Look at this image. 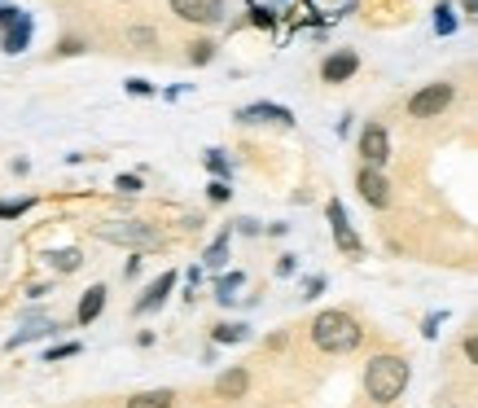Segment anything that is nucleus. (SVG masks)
I'll return each instance as SVG.
<instances>
[{
    "label": "nucleus",
    "mask_w": 478,
    "mask_h": 408,
    "mask_svg": "<svg viewBox=\"0 0 478 408\" xmlns=\"http://www.w3.org/2000/svg\"><path fill=\"white\" fill-rule=\"evenodd\" d=\"M206 198H211V203L220 206V203H228V198H233V189H228V180H211V184H206Z\"/></svg>",
    "instance_id": "a878e982"
},
{
    "label": "nucleus",
    "mask_w": 478,
    "mask_h": 408,
    "mask_svg": "<svg viewBox=\"0 0 478 408\" xmlns=\"http://www.w3.org/2000/svg\"><path fill=\"white\" fill-rule=\"evenodd\" d=\"M430 26H434V35H456V14H453V5H448V0H439V5H434Z\"/></svg>",
    "instance_id": "f3484780"
},
{
    "label": "nucleus",
    "mask_w": 478,
    "mask_h": 408,
    "mask_svg": "<svg viewBox=\"0 0 478 408\" xmlns=\"http://www.w3.org/2000/svg\"><path fill=\"white\" fill-rule=\"evenodd\" d=\"M49 268H57V273H75L79 264H84V255H79L75 246H66V251H49Z\"/></svg>",
    "instance_id": "a211bd4d"
},
{
    "label": "nucleus",
    "mask_w": 478,
    "mask_h": 408,
    "mask_svg": "<svg viewBox=\"0 0 478 408\" xmlns=\"http://www.w3.org/2000/svg\"><path fill=\"white\" fill-rule=\"evenodd\" d=\"M206 172H211L215 180H228V172H233V167H228L224 150H206Z\"/></svg>",
    "instance_id": "4be33fe9"
},
{
    "label": "nucleus",
    "mask_w": 478,
    "mask_h": 408,
    "mask_svg": "<svg viewBox=\"0 0 478 408\" xmlns=\"http://www.w3.org/2000/svg\"><path fill=\"white\" fill-rule=\"evenodd\" d=\"M176 404V391L172 386H158V391H141V395H132L127 408H172Z\"/></svg>",
    "instance_id": "2eb2a0df"
},
{
    "label": "nucleus",
    "mask_w": 478,
    "mask_h": 408,
    "mask_svg": "<svg viewBox=\"0 0 478 408\" xmlns=\"http://www.w3.org/2000/svg\"><path fill=\"white\" fill-rule=\"evenodd\" d=\"M211 338H215V343H246V338H251V325H215Z\"/></svg>",
    "instance_id": "6ab92c4d"
},
{
    "label": "nucleus",
    "mask_w": 478,
    "mask_h": 408,
    "mask_svg": "<svg viewBox=\"0 0 478 408\" xmlns=\"http://www.w3.org/2000/svg\"><path fill=\"white\" fill-rule=\"evenodd\" d=\"M294 273V255H281V264H277V277H290Z\"/></svg>",
    "instance_id": "2f4dec72"
},
{
    "label": "nucleus",
    "mask_w": 478,
    "mask_h": 408,
    "mask_svg": "<svg viewBox=\"0 0 478 408\" xmlns=\"http://www.w3.org/2000/svg\"><path fill=\"white\" fill-rule=\"evenodd\" d=\"M312 5V14H321V18H347L360 0H307Z\"/></svg>",
    "instance_id": "dca6fc26"
},
{
    "label": "nucleus",
    "mask_w": 478,
    "mask_h": 408,
    "mask_svg": "<svg viewBox=\"0 0 478 408\" xmlns=\"http://www.w3.org/2000/svg\"><path fill=\"white\" fill-rule=\"evenodd\" d=\"M242 124H281V128H294V114L285 105H273V102H254V105H242L237 110Z\"/></svg>",
    "instance_id": "9d476101"
},
{
    "label": "nucleus",
    "mask_w": 478,
    "mask_h": 408,
    "mask_svg": "<svg viewBox=\"0 0 478 408\" xmlns=\"http://www.w3.org/2000/svg\"><path fill=\"white\" fill-rule=\"evenodd\" d=\"M35 206V198H18V203H0V220H18V215H26Z\"/></svg>",
    "instance_id": "b1692460"
},
{
    "label": "nucleus",
    "mask_w": 478,
    "mask_h": 408,
    "mask_svg": "<svg viewBox=\"0 0 478 408\" xmlns=\"http://www.w3.org/2000/svg\"><path fill=\"white\" fill-rule=\"evenodd\" d=\"M242 273H228V277H220L215 281V299H220V304H228V299H233V290H237V285H242Z\"/></svg>",
    "instance_id": "5701e85b"
},
{
    "label": "nucleus",
    "mask_w": 478,
    "mask_h": 408,
    "mask_svg": "<svg viewBox=\"0 0 478 408\" xmlns=\"http://www.w3.org/2000/svg\"><path fill=\"white\" fill-rule=\"evenodd\" d=\"M360 338H364V330H360V321H355L352 312L329 307V312H321V316L312 321V343H316L321 352H329V356H347V352H355Z\"/></svg>",
    "instance_id": "f257e3e1"
},
{
    "label": "nucleus",
    "mask_w": 478,
    "mask_h": 408,
    "mask_svg": "<svg viewBox=\"0 0 478 408\" xmlns=\"http://www.w3.org/2000/svg\"><path fill=\"white\" fill-rule=\"evenodd\" d=\"M172 290H176V273H163V277L154 281L150 290L136 299V307H132V312H136V316H150V312H158V307L167 304V294H172Z\"/></svg>",
    "instance_id": "f8f14e48"
},
{
    "label": "nucleus",
    "mask_w": 478,
    "mask_h": 408,
    "mask_svg": "<svg viewBox=\"0 0 478 408\" xmlns=\"http://www.w3.org/2000/svg\"><path fill=\"white\" fill-rule=\"evenodd\" d=\"M321 290H325V277H312V281H307V294H303V299H316Z\"/></svg>",
    "instance_id": "7c9ffc66"
},
{
    "label": "nucleus",
    "mask_w": 478,
    "mask_h": 408,
    "mask_svg": "<svg viewBox=\"0 0 478 408\" xmlns=\"http://www.w3.org/2000/svg\"><path fill=\"white\" fill-rule=\"evenodd\" d=\"M57 53H62V57H75V53H84V40H75V35H66V40L57 45Z\"/></svg>",
    "instance_id": "c85d7f7f"
},
{
    "label": "nucleus",
    "mask_w": 478,
    "mask_h": 408,
    "mask_svg": "<svg viewBox=\"0 0 478 408\" xmlns=\"http://www.w3.org/2000/svg\"><path fill=\"white\" fill-rule=\"evenodd\" d=\"M439 321H443V316H426V330H422V333H426V338H434V333H439Z\"/></svg>",
    "instance_id": "473e14b6"
},
{
    "label": "nucleus",
    "mask_w": 478,
    "mask_h": 408,
    "mask_svg": "<svg viewBox=\"0 0 478 408\" xmlns=\"http://www.w3.org/2000/svg\"><path fill=\"white\" fill-rule=\"evenodd\" d=\"M360 154H364V167H378L391 158V141H386V128L382 124H369V128L360 132Z\"/></svg>",
    "instance_id": "6e6552de"
},
{
    "label": "nucleus",
    "mask_w": 478,
    "mask_h": 408,
    "mask_svg": "<svg viewBox=\"0 0 478 408\" xmlns=\"http://www.w3.org/2000/svg\"><path fill=\"white\" fill-rule=\"evenodd\" d=\"M355 189H360V198L373 206V211L391 206V184H386V176H382L378 167H360V176H355Z\"/></svg>",
    "instance_id": "0eeeda50"
},
{
    "label": "nucleus",
    "mask_w": 478,
    "mask_h": 408,
    "mask_svg": "<svg viewBox=\"0 0 478 408\" xmlns=\"http://www.w3.org/2000/svg\"><path fill=\"white\" fill-rule=\"evenodd\" d=\"M211 57H215V45H211V40H198V45L189 49V62H194V66H206Z\"/></svg>",
    "instance_id": "393cba45"
},
{
    "label": "nucleus",
    "mask_w": 478,
    "mask_h": 408,
    "mask_svg": "<svg viewBox=\"0 0 478 408\" xmlns=\"http://www.w3.org/2000/svg\"><path fill=\"white\" fill-rule=\"evenodd\" d=\"M127 93H132V97H150L154 84H145V79H127Z\"/></svg>",
    "instance_id": "c756f323"
},
{
    "label": "nucleus",
    "mask_w": 478,
    "mask_h": 408,
    "mask_svg": "<svg viewBox=\"0 0 478 408\" xmlns=\"http://www.w3.org/2000/svg\"><path fill=\"white\" fill-rule=\"evenodd\" d=\"M224 259H228V233H220V237L206 246V268H220Z\"/></svg>",
    "instance_id": "412c9836"
},
{
    "label": "nucleus",
    "mask_w": 478,
    "mask_h": 408,
    "mask_svg": "<svg viewBox=\"0 0 478 408\" xmlns=\"http://www.w3.org/2000/svg\"><path fill=\"white\" fill-rule=\"evenodd\" d=\"M465 356L478 364V333H474V338H465Z\"/></svg>",
    "instance_id": "72a5a7b5"
},
{
    "label": "nucleus",
    "mask_w": 478,
    "mask_h": 408,
    "mask_svg": "<svg viewBox=\"0 0 478 408\" xmlns=\"http://www.w3.org/2000/svg\"><path fill=\"white\" fill-rule=\"evenodd\" d=\"M97 237L115 242V246H132V251H154L163 246V233L145 224V220H115V224H97Z\"/></svg>",
    "instance_id": "7ed1b4c3"
},
{
    "label": "nucleus",
    "mask_w": 478,
    "mask_h": 408,
    "mask_svg": "<svg viewBox=\"0 0 478 408\" xmlns=\"http://www.w3.org/2000/svg\"><path fill=\"white\" fill-rule=\"evenodd\" d=\"M413 378V369H408V360L400 356H373L369 360V369H364V391H369V400L373 404H395L403 395V386Z\"/></svg>",
    "instance_id": "f03ea898"
},
{
    "label": "nucleus",
    "mask_w": 478,
    "mask_h": 408,
    "mask_svg": "<svg viewBox=\"0 0 478 408\" xmlns=\"http://www.w3.org/2000/svg\"><path fill=\"white\" fill-rule=\"evenodd\" d=\"M461 5H465V9H470V14H478V0H461Z\"/></svg>",
    "instance_id": "f704fd0d"
},
{
    "label": "nucleus",
    "mask_w": 478,
    "mask_h": 408,
    "mask_svg": "<svg viewBox=\"0 0 478 408\" xmlns=\"http://www.w3.org/2000/svg\"><path fill=\"white\" fill-rule=\"evenodd\" d=\"M31 31H35L31 14H23V9H18L9 23L0 26V49H5V53H23L26 45H31Z\"/></svg>",
    "instance_id": "1a4fd4ad"
},
{
    "label": "nucleus",
    "mask_w": 478,
    "mask_h": 408,
    "mask_svg": "<svg viewBox=\"0 0 478 408\" xmlns=\"http://www.w3.org/2000/svg\"><path fill=\"white\" fill-rule=\"evenodd\" d=\"M66 356H79V343H62V347H49V352H45V360H66Z\"/></svg>",
    "instance_id": "bb28decb"
},
{
    "label": "nucleus",
    "mask_w": 478,
    "mask_h": 408,
    "mask_svg": "<svg viewBox=\"0 0 478 408\" xmlns=\"http://www.w3.org/2000/svg\"><path fill=\"white\" fill-rule=\"evenodd\" d=\"M325 215H329V229H334V242H338V251H343V255H360L364 246H360V237H355V229H352V220H347V206L334 198V203L325 206Z\"/></svg>",
    "instance_id": "423d86ee"
},
{
    "label": "nucleus",
    "mask_w": 478,
    "mask_h": 408,
    "mask_svg": "<svg viewBox=\"0 0 478 408\" xmlns=\"http://www.w3.org/2000/svg\"><path fill=\"white\" fill-rule=\"evenodd\" d=\"M453 97H456V88L453 84H426V88H417L413 97H408V119H439L448 105H453Z\"/></svg>",
    "instance_id": "20e7f679"
},
{
    "label": "nucleus",
    "mask_w": 478,
    "mask_h": 408,
    "mask_svg": "<svg viewBox=\"0 0 478 408\" xmlns=\"http://www.w3.org/2000/svg\"><path fill=\"white\" fill-rule=\"evenodd\" d=\"M115 189H119V194H141V176H132V172H127V176L115 180Z\"/></svg>",
    "instance_id": "cd10ccee"
},
{
    "label": "nucleus",
    "mask_w": 478,
    "mask_h": 408,
    "mask_svg": "<svg viewBox=\"0 0 478 408\" xmlns=\"http://www.w3.org/2000/svg\"><path fill=\"white\" fill-rule=\"evenodd\" d=\"M105 299H110V294H105V285H88V290H84V299H79V307H75L79 325H93L101 312H105Z\"/></svg>",
    "instance_id": "ddd939ff"
},
{
    "label": "nucleus",
    "mask_w": 478,
    "mask_h": 408,
    "mask_svg": "<svg viewBox=\"0 0 478 408\" xmlns=\"http://www.w3.org/2000/svg\"><path fill=\"white\" fill-rule=\"evenodd\" d=\"M172 14L184 18V23L215 26V23H224V0H172Z\"/></svg>",
    "instance_id": "39448f33"
},
{
    "label": "nucleus",
    "mask_w": 478,
    "mask_h": 408,
    "mask_svg": "<svg viewBox=\"0 0 478 408\" xmlns=\"http://www.w3.org/2000/svg\"><path fill=\"white\" fill-rule=\"evenodd\" d=\"M127 45H136V49H154V45H158V31H154V26H127Z\"/></svg>",
    "instance_id": "aec40b11"
},
{
    "label": "nucleus",
    "mask_w": 478,
    "mask_h": 408,
    "mask_svg": "<svg viewBox=\"0 0 478 408\" xmlns=\"http://www.w3.org/2000/svg\"><path fill=\"white\" fill-rule=\"evenodd\" d=\"M355 71H360V57H355L352 49L329 53L325 62H321V79H325V84H347Z\"/></svg>",
    "instance_id": "9b49d317"
},
{
    "label": "nucleus",
    "mask_w": 478,
    "mask_h": 408,
    "mask_svg": "<svg viewBox=\"0 0 478 408\" xmlns=\"http://www.w3.org/2000/svg\"><path fill=\"white\" fill-rule=\"evenodd\" d=\"M246 391H251V373L246 369H228V373L215 378V395H224V400H242Z\"/></svg>",
    "instance_id": "4468645a"
}]
</instances>
